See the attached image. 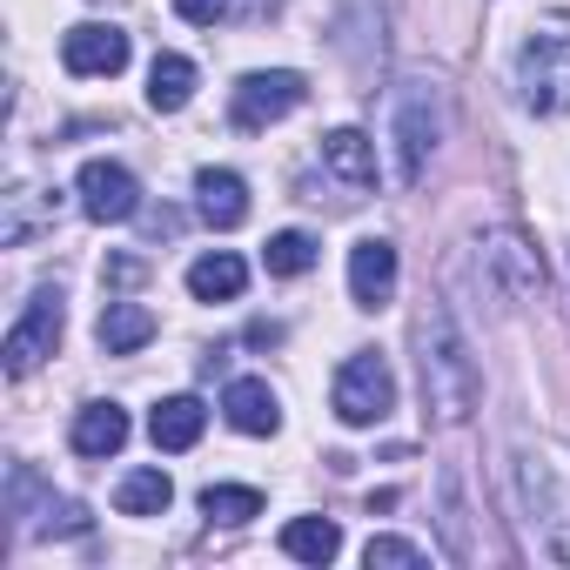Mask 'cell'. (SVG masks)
Wrapping results in <instances>:
<instances>
[{
	"label": "cell",
	"instance_id": "22",
	"mask_svg": "<svg viewBox=\"0 0 570 570\" xmlns=\"http://www.w3.org/2000/svg\"><path fill=\"white\" fill-rule=\"evenodd\" d=\"M202 517H208V523H248V517H262V490L208 483V490H202Z\"/></svg>",
	"mask_w": 570,
	"mask_h": 570
},
{
	"label": "cell",
	"instance_id": "16",
	"mask_svg": "<svg viewBox=\"0 0 570 570\" xmlns=\"http://www.w3.org/2000/svg\"><path fill=\"white\" fill-rule=\"evenodd\" d=\"M242 282H248L242 255L215 248V255H202V262L188 268V296H195V303H235V296H242Z\"/></svg>",
	"mask_w": 570,
	"mask_h": 570
},
{
	"label": "cell",
	"instance_id": "7",
	"mask_svg": "<svg viewBox=\"0 0 570 570\" xmlns=\"http://www.w3.org/2000/svg\"><path fill=\"white\" fill-rule=\"evenodd\" d=\"M61 68L81 75V81H95V75H121V68H128V35L108 28V21H81V28L61 35Z\"/></svg>",
	"mask_w": 570,
	"mask_h": 570
},
{
	"label": "cell",
	"instance_id": "8",
	"mask_svg": "<svg viewBox=\"0 0 570 570\" xmlns=\"http://www.w3.org/2000/svg\"><path fill=\"white\" fill-rule=\"evenodd\" d=\"M483 262L503 275V289L510 296H543V255L530 248V235L523 228H497V235H483Z\"/></svg>",
	"mask_w": 570,
	"mask_h": 570
},
{
	"label": "cell",
	"instance_id": "24",
	"mask_svg": "<svg viewBox=\"0 0 570 570\" xmlns=\"http://www.w3.org/2000/svg\"><path fill=\"white\" fill-rule=\"evenodd\" d=\"M175 14H181V21H195V28H215V21H228V14H235V0H175Z\"/></svg>",
	"mask_w": 570,
	"mask_h": 570
},
{
	"label": "cell",
	"instance_id": "2",
	"mask_svg": "<svg viewBox=\"0 0 570 570\" xmlns=\"http://www.w3.org/2000/svg\"><path fill=\"white\" fill-rule=\"evenodd\" d=\"M517 81H523V101L537 115H563L570 108V21H550V28H537L523 41Z\"/></svg>",
	"mask_w": 570,
	"mask_h": 570
},
{
	"label": "cell",
	"instance_id": "20",
	"mask_svg": "<svg viewBox=\"0 0 570 570\" xmlns=\"http://www.w3.org/2000/svg\"><path fill=\"white\" fill-rule=\"evenodd\" d=\"M282 550H289L296 563H330L343 550V530L330 517H296L289 530H282Z\"/></svg>",
	"mask_w": 570,
	"mask_h": 570
},
{
	"label": "cell",
	"instance_id": "3",
	"mask_svg": "<svg viewBox=\"0 0 570 570\" xmlns=\"http://www.w3.org/2000/svg\"><path fill=\"white\" fill-rule=\"evenodd\" d=\"M330 403H336V416H343L350 430H370V423H383V416L396 410V376H390V363H383L376 350H356V356L336 370V390H330Z\"/></svg>",
	"mask_w": 570,
	"mask_h": 570
},
{
	"label": "cell",
	"instance_id": "19",
	"mask_svg": "<svg viewBox=\"0 0 570 570\" xmlns=\"http://www.w3.org/2000/svg\"><path fill=\"white\" fill-rule=\"evenodd\" d=\"M168 503H175L168 470H128L121 490H115V510H121V517H161Z\"/></svg>",
	"mask_w": 570,
	"mask_h": 570
},
{
	"label": "cell",
	"instance_id": "14",
	"mask_svg": "<svg viewBox=\"0 0 570 570\" xmlns=\"http://www.w3.org/2000/svg\"><path fill=\"white\" fill-rule=\"evenodd\" d=\"M95 336H101L108 356H135V350L155 343V309H141V303H108L101 323H95Z\"/></svg>",
	"mask_w": 570,
	"mask_h": 570
},
{
	"label": "cell",
	"instance_id": "11",
	"mask_svg": "<svg viewBox=\"0 0 570 570\" xmlns=\"http://www.w3.org/2000/svg\"><path fill=\"white\" fill-rule=\"evenodd\" d=\"M195 208L208 228H242L248 222V181L235 168H202L195 175Z\"/></svg>",
	"mask_w": 570,
	"mask_h": 570
},
{
	"label": "cell",
	"instance_id": "21",
	"mask_svg": "<svg viewBox=\"0 0 570 570\" xmlns=\"http://www.w3.org/2000/svg\"><path fill=\"white\" fill-rule=\"evenodd\" d=\"M262 268L268 275H309L316 268V235L309 228H282V235H268V248H262Z\"/></svg>",
	"mask_w": 570,
	"mask_h": 570
},
{
	"label": "cell",
	"instance_id": "9",
	"mask_svg": "<svg viewBox=\"0 0 570 570\" xmlns=\"http://www.w3.org/2000/svg\"><path fill=\"white\" fill-rule=\"evenodd\" d=\"M390 296H396V248L390 242H356L350 248V303L383 309Z\"/></svg>",
	"mask_w": 570,
	"mask_h": 570
},
{
	"label": "cell",
	"instance_id": "17",
	"mask_svg": "<svg viewBox=\"0 0 570 570\" xmlns=\"http://www.w3.org/2000/svg\"><path fill=\"white\" fill-rule=\"evenodd\" d=\"M121 443H128V410L121 403H88L75 416V450L81 456H115Z\"/></svg>",
	"mask_w": 570,
	"mask_h": 570
},
{
	"label": "cell",
	"instance_id": "15",
	"mask_svg": "<svg viewBox=\"0 0 570 570\" xmlns=\"http://www.w3.org/2000/svg\"><path fill=\"white\" fill-rule=\"evenodd\" d=\"M202 423H208L202 396H168V403H155L148 436H155V450H195L202 443Z\"/></svg>",
	"mask_w": 570,
	"mask_h": 570
},
{
	"label": "cell",
	"instance_id": "6",
	"mask_svg": "<svg viewBox=\"0 0 570 570\" xmlns=\"http://www.w3.org/2000/svg\"><path fill=\"white\" fill-rule=\"evenodd\" d=\"M75 188H81L88 222H101V228H115V222H135V215H141V188H135V175H128L121 161H88Z\"/></svg>",
	"mask_w": 570,
	"mask_h": 570
},
{
	"label": "cell",
	"instance_id": "13",
	"mask_svg": "<svg viewBox=\"0 0 570 570\" xmlns=\"http://www.w3.org/2000/svg\"><path fill=\"white\" fill-rule=\"evenodd\" d=\"M222 410H228V423H235L242 436H275V430H282V410H275V390H268L262 376H242V383H228V396H222Z\"/></svg>",
	"mask_w": 570,
	"mask_h": 570
},
{
	"label": "cell",
	"instance_id": "12",
	"mask_svg": "<svg viewBox=\"0 0 570 570\" xmlns=\"http://www.w3.org/2000/svg\"><path fill=\"white\" fill-rule=\"evenodd\" d=\"M323 168H330L350 195H370V188H376V148H370V135H363V128H336V135L323 141Z\"/></svg>",
	"mask_w": 570,
	"mask_h": 570
},
{
	"label": "cell",
	"instance_id": "5",
	"mask_svg": "<svg viewBox=\"0 0 570 570\" xmlns=\"http://www.w3.org/2000/svg\"><path fill=\"white\" fill-rule=\"evenodd\" d=\"M61 296L55 289H41L35 303H28V316L8 330V376H35L48 356H55V343H61Z\"/></svg>",
	"mask_w": 570,
	"mask_h": 570
},
{
	"label": "cell",
	"instance_id": "1",
	"mask_svg": "<svg viewBox=\"0 0 570 570\" xmlns=\"http://www.w3.org/2000/svg\"><path fill=\"white\" fill-rule=\"evenodd\" d=\"M416 370H423V403L436 423H463L483 396V376H476V356L463 343V330L450 323L443 303H430L416 316Z\"/></svg>",
	"mask_w": 570,
	"mask_h": 570
},
{
	"label": "cell",
	"instance_id": "4",
	"mask_svg": "<svg viewBox=\"0 0 570 570\" xmlns=\"http://www.w3.org/2000/svg\"><path fill=\"white\" fill-rule=\"evenodd\" d=\"M303 75H289V68H268V75H248L242 88H235V101H228V121L242 128V135H255V128H268V121H282V115H296L303 108Z\"/></svg>",
	"mask_w": 570,
	"mask_h": 570
},
{
	"label": "cell",
	"instance_id": "23",
	"mask_svg": "<svg viewBox=\"0 0 570 570\" xmlns=\"http://www.w3.org/2000/svg\"><path fill=\"white\" fill-rule=\"evenodd\" d=\"M363 563H370V570H376V563H423V550L403 543V537H370V543H363Z\"/></svg>",
	"mask_w": 570,
	"mask_h": 570
},
{
	"label": "cell",
	"instance_id": "18",
	"mask_svg": "<svg viewBox=\"0 0 570 570\" xmlns=\"http://www.w3.org/2000/svg\"><path fill=\"white\" fill-rule=\"evenodd\" d=\"M188 101H195V61L155 55V68H148V108L155 115H181Z\"/></svg>",
	"mask_w": 570,
	"mask_h": 570
},
{
	"label": "cell",
	"instance_id": "10",
	"mask_svg": "<svg viewBox=\"0 0 570 570\" xmlns=\"http://www.w3.org/2000/svg\"><path fill=\"white\" fill-rule=\"evenodd\" d=\"M430 148H436V108H430V95H403V108H396V175L416 181Z\"/></svg>",
	"mask_w": 570,
	"mask_h": 570
}]
</instances>
